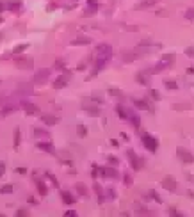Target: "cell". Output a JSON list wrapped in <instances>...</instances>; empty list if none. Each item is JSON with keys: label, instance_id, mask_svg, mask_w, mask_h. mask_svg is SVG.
Wrapping results in <instances>:
<instances>
[{"label": "cell", "instance_id": "obj_1", "mask_svg": "<svg viewBox=\"0 0 194 217\" xmlns=\"http://www.w3.org/2000/svg\"><path fill=\"white\" fill-rule=\"evenodd\" d=\"M14 66H16L18 70H32L34 59L32 57H16V59H14Z\"/></svg>", "mask_w": 194, "mask_h": 217}, {"label": "cell", "instance_id": "obj_2", "mask_svg": "<svg viewBox=\"0 0 194 217\" xmlns=\"http://www.w3.org/2000/svg\"><path fill=\"white\" fill-rule=\"evenodd\" d=\"M143 144H144V148H146L148 151H153V153H155L157 148H159L157 139L153 137V135H150V134H144L143 135Z\"/></svg>", "mask_w": 194, "mask_h": 217}, {"label": "cell", "instance_id": "obj_3", "mask_svg": "<svg viewBox=\"0 0 194 217\" xmlns=\"http://www.w3.org/2000/svg\"><path fill=\"white\" fill-rule=\"evenodd\" d=\"M94 52H96V57H109V59L112 57V46L107 43H100L94 48Z\"/></svg>", "mask_w": 194, "mask_h": 217}, {"label": "cell", "instance_id": "obj_4", "mask_svg": "<svg viewBox=\"0 0 194 217\" xmlns=\"http://www.w3.org/2000/svg\"><path fill=\"white\" fill-rule=\"evenodd\" d=\"M36 146H38V150L45 151V153H48V155H55V146L52 144L50 141H39Z\"/></svg>", "mask_w": 194, "mask_h": 217}, {"label": "cell", "instance_id": "obj_5", "mask_svg": "<svg viewBox=\"0 0 194 217\" xmlns=\"http://www.w3.org/2000/svg\"><path fill=\"white\" fill-rule=\"evenodd\" d=\"M107 62H109V57H96L94 68H93V71H91V75H98V73L107 66Z\"/></svg>", "mask_w": 194, "mask_h": 217}, {"label": "cell", "instance_id": "obj_6", "mask_svg": "<svg viewBox=\"0 0 194 217\" xmlns=\"http://www.w3.org/2000/svg\"><path fill=\"white\" fill-rule=\"evenodd\" d=\"M48 78H50V70H48V68L39 70V71L34 75V84H45Z\"/></svg>", "mask_w": 194, "mask_h": 217}, {"label": "cell", "instance_id": "obj_7", "mask_svg": "<svg viewBox=\"0 0 194 217\" xmlns=\"http://www.w3.org/2000/svg\"><path fill=\"white\" fill-rule=\"evenodd\" d=\"M39 121L43 123V125H46V127H54V125L59 123V117L52 116V114H41V116H39Z\"/></svg>", "mask_w": 194, "mask_h": 217}, {"label": "cell", "instance_id": "obj_8", "mask_svg": "<svg viewBox=\"0 0 194 217\" xmlns=\"http://www.w3.org/2000/svg\"><path fill=\"white\" fill-rule=\"evenodd\" d=\"M176 153H178V158H180L182 162H185V164H192V162H194V155H191L187 150H183V148H178Z\"/></svg>", "mask_w": 194, "mask_h": 217}, {"label": "cell", "instance_id": "obj_9", "mask_svg": "<svg viewBox=\"0 0 194 217\" xmlns=\"http://www.w3.org/2000/svg\"><path fill=\"white\" fill-rule=\"evenodd\" d=\"M127 157H128V160H130V164H132V167H134V169H135V171H139V169H141V160L137 158L135 151L128 150V151H127Z\"/></svg>", "mask_w": 194, "mask_h": 217}, {"label": "cell", "instance_id": "obj_10", "mask_svg": "<svg viewBox=\"0 0 194 217\" xmlns=\"http://www.w3.org/2000/svg\"><path fill=\"white\" fill-rule=\"evenodd\" d=\"M68 80H70V78H68L66 75H61V77H57L55 80L52 82V85H54V89H62V87L68 85Z\"/></svg>", "mask_w": 194, "mask_h": 217}, {"label": "cell", "instance_id": "obj_11", "mask_svg": "<svg viewBox=\"0 0 194 217\" xmlns=\"http://www.w3.org/2000/svg\"><path fill=\"white\" fill-rule=\"evenodd\" d=\"M22 107H23V111H25L27 116H34V114H38V111H39L38 105H34V103H30V101H23Z\"/></svg>", "mask_w": 194, "mask_h": 217}, {"label": "cell", "instance_id": "obj_12", "mask_svg": "<svg viewBox=\"0 0 194 217\" xmlns=\"http://www.w3.org/2000/svg\"><path fill=\"white\" fill-rule=\"evenodd\" d=\"M162 187L166 190H176V182H175V178L173 176H166V178L162 180Z\"/></svg>", "mask_w": 194, "mask_h": 217}, {"label": "cell", "instance_id": "obj_13", "mask_svg": "<svg viewBox=\"0 0 194 217\" xmlns=\"http://www.w3.org/2000/svg\"><path fill=\"white\" fill-rule=\"evenodd\" d=\"M100 174L107 176V178H118V169L116 167H100Z\"/></svg>", "mask_w": 194, "mask_h": 217}, {"label": "cell", "instance_id": "obj_14", "mask_svg": "<svg viewBox=\"0 0 194 217\" xmlns=\"http://www.w3.org/2000/svg\"><path fill=\"white\" fill-rule=\"evenodd\" d=\"M61 198H62V201H64L66 205H73V203L77 201V198H75L70 190H61Z\"/></svg>", "mask_w": 194, "mask_h": 217}, {"label": "cell", "instance_id": "obj_15", "mask_svg": "<svg viewBox=\"0 0 194 217\" xmlns=\"http://www.w3.org/2000/svg\"><path fill=\"white\" fill-rule=\"evenodd\" d=\"M36 187H38V192L41 198H46V194H48V189H46V185H45L43 180H36Z\"/></svg>", "mask_w": 194, "mask_h": 217}, {"label": "cell", "instance_id": "obj_16", "mask_svg": "<svg viewBox=\"0 0 194 217\" xmlns=\"http://www.w3.org/2000/svg\"><path fill=\"white\" fill-rule=\"evenodd\" d=\"M16 109H18L16 105H4L0 109V116L6 117V116H9V114H13V112H16Z\"/></svg>", "mask_w": 194, "mask_h": 217}, {"label": "cell", "instance_id": "obj_17", "mask_svg": "<svg viewBox=\"0 0 194 217\" xmlns=\"http://www.w3.org/2000/svg\"><path fill=\"white\" fill-rule=\"evenodd\" d=\"M7 9L11 13H20L22 11V2H20V0H13V2L7 4Z\"/></svg>", "mask_w": 194, "mask_h": 217}, {"label": "cell", "instance_id": "obj_18", "mask_svg": "<svg viewBox=\"0 0 194 217\" xmlns=\"http://www.w3.org/2000/svg\"><path fill=\"white\" fill-rule=\"evenodd\" d=\"M128 121L132 123L135 128H139V125H141V119H139V116L134 111H128Z\"/></svg>", "mask_w": 194, "mask_h": 217}, {"label": "cell", "instance_id": "obj_19", "mask_svg": "<svg viewBox=\"0 0 194 217\" xmlns=\"http://www.w3.org/2000/svg\"><path fill=\"white\" fill-rule=\"evenodd\" d=\"M34 135L38 139H50V132H46L43 128H34Z\"/></svg>", "mask_w": 194, "mask_h": 217}, {"label": "cell", "instance_id": "obj_20", "mask_svg": "<svg viewBox=\"0 0 194 217\" xmlns=\"http://www.w3.org/2000/svg\"><path fill=\"white\" fill-rule=\"evenodd\" d=\"M167 66H169V64H167V62L160 61V62H159V64H155V66L151 68V70H150V71H148V73H151V75H153V73H160L162 70H166Z\"/></svg>", "mask_w": 194, "mask_h": 217}, {"label": "cell", "instance_id": "obj_21", "mask_svg": "<svg viewBox=\"0 0 194 217\" xmlns=\"http://www.w3.org/2000/svg\"><path fill=\"white\" fill-rule=\"evenodd\" d=\"M89 43H91V38H86V36H84V38H77V39H73V41H71V45H73V46L89 45Z\"/></svg>", "mask_w": 194, "mask_h": 217}, {"label": "cell", "instance_id": "obj_22", "mask_svg": "<svg viewBox=\"0 0 194 217\" xmlns=\"http://www.w3.org/2000/svg\"><path fill=\"white\" fill-rule=\"evenodd\" d=\"M157 2H160V0H143V2H139L137 4V7L139 9H148V7L155 6Z\"/></svg>", "mask_w": 194, "mask_h": 217}, {"label": "cell", "instance_id": "obj_23", "mask_svg": "<svg viewBox=\"0 0 194 217\" xmlns=\"http://www.w3.org/2000/svg\"><path fill=\"white\" fill-rule=\"evenodd\" d=\"M27 48H29V43H23V45L14 46L11 54H13V55H20V54H23V52H27Z\"/></svg>", "mask_w": 194, "mask_h": 217}, {"label": "cell", "instance_id": "obj_24", "mask_svg": "<svg viewBox=\"0 0 194 217\" xmlns=\"http://www.w3.org/2000/svg\"><path fill=\"white\" fill-rule=\"evenodd\" d=\"M20 144H22V130H20V128H14V141H13V146L18 148Z\"/></svg>", "mask_w": 194, "mask_h": 217}, {"label": "cell", "instance_id": "obj_25", "mask_svg": "<svg viewBox=\"0 0 194 217\" xmlns=\"http://www.w3.org/2000/svg\"><path fill=\"white\" fill-rule=\"evenodd\" d=\"M94 192H96V199H98V203H103V199H105V196H103V189H102L98 183H94Z\"/></svg>", "mask_w": 194, "mask_h": 217}, {"label": "cell", "instance_id": "obj_26", "mask_svg": "<svg viewBox=\"0 0 194 217\" xmlns=\"http://www.w3.org/2000/svg\"><path fill=\"white\" fill-rule=\"evenodd\" d=\"M134 105L137 107V109H143V111H150V112H153L151 111V107L146 103V101H143V100H134Z\"/></svg>", "mask_w": 194, "mask_h": 217}, {"label": "cell", "instance_id": "obj_27", "mask_svg": "<svg viewBox=\"0 0 194 217\" xmlns=\"http://www.w3.org/2000/svg\"><path fill=\"white\" fill-rule=\"evenodd\" d=\"M86 112H87L89 116H93V117H98L102 114V111L98 109V107H86Z\"/></svg>", "mask_w": 194, "mask_h": 217}, {"label": "cell", "instance_id": "obj_28", "mask_svg": "<svg viewBox=\"0 0 194 217\" xmlns=\"http://www.w3.org/2000/svg\"><path fill=\"white\" fill-rule=\"evenodd\" d=\"M116 112H118V116L121 117V119H128V111L123 105H118L116 107Z\"/></svg>", "mask_w": 194, "mask_h": 217}, {"label": "cell", "instance_id": "obj_29", "mask_svg": "<svg viewBox=\"0 0 194 217\" xmlns=\"http://www.w3.org/2000/svg\"><path fill=\"white\" fill-rule=\"evenodd\" d=\"M75 189H77V192L80 196H84V198H87L89 196V192H87V187H86V185H82V183H77V187H75Z\"/></svg>", "mask_w": 194, "mask_h": 217}, {"label": "cell", "instance_id": "obj_30", "mask_svg": "<svg viewBox=\"0 0 194 217\" xmlns=\"http://www.w3.org/2000/svg\"><path fill=\"white\" fill-rule=\"evenodd\" d=\"M13 190H14V187L11 183H6L0 187V194H13Z\"/></svg>", "mask_w": 194, "mask_h": 217}, {"label": "cell", "instance_id": "obj_31", "mask_svg": "<svg viewBox=\"0 0 194 217\" xmlns=\"http://www.w3.org/2000/svg\"><path fill=\"white\" fill-rule=\"evenodd\" d=\"M137 82L141 84V85H148V84H150L148 75H146V73H139V75H137Z\"/></svg>", "mask_w": 194, "mask_h": 217}, {"label": "cell", "instance_id": "obj_32", "mask_svg": "<svg viewBox=\"0 0 194 217\" xmlns=\"http://www.w3.org/2000/svg\"><path fill=\"white\" fill-rule=\"evenodd\" d=\"M77 134H78V137H86L87 135V128L84 127V125H77Z\"/></svg>", "mask_w": 194, "mask_h": 217}, {"label": "cell", "instance_id": "obj_33", "mask_svg": "<svg viewBox=\"0 0 194 217\" xmlns=\"http://www.w3.org/2000/svg\"><path fill=\"white\" fill-rule=\"evenodd\" d=\"M162 61L167 62V64H171L175 61V54H166V55H162Z\"/></svg>", "mask_w": 194, "mask_h": 217}, {"label": "cell", "instance_id": "obj_34", "mask_svg": "<svg viewBox=\"0 0 194 217\" xmlns=\"http://www.w3.org/2000/svg\"><path fill=\"white\" fill-rule=\"evenodd\" d=\"M135 59V55H132V52H125L123 54V61L125 62H130V61H134Z\"/></svg>", "mask_w": 194, "mask_h": 217}, {"label": "cell", "instance_id": "obj_35", "mask_svg": "<svg viewBox=\"0 0 194 217\" xmlns=\"http://www.w3.org/2000/svg\"><path fill=\"white\" fill-rule=\"evenodd\" d=\"M96 11H98V6H89V9L84 13V16H91V14H94Z\"/></svg>", "mask_w": 194, "mask_h": 217}, {"label": "cell", "instance_id": "obj_36", "mask_svg": "<svg viewBox=\"0 0 194 217\" xmlns=\"http://www.w3.org/2000/svg\"><path fill=\"white\" fill-rule=\"evenodd\" d=\"M164 85H166L167 89H176V87H178L175 80H166V82H164Z\"/></svg>", "mask_w": 194, "mask_h": 217}, {"label": "cell", "instance_id": "obj_37", "mask_svg": "<svg viewBox=\"0 0 194 217\" xmlns=\"http://www.w3.org/2000/svg\"><path fill=\"white\" fill-rule=\"evenodd\" d=\"M109 95H112V96H116V98H123V93L119 89H109Z\"/></svg>", "mask_w": 194, "mask_h": 217}, {"label": "cell", "instance_id": "obj_38", "mask_svg": "<svg viewBox=\"0 0 194 217\" xmlns=\"http://www.w3.org/2000/svg\"><path fill=\"white\" fill-rule=\"evenodd\" d=\"M46 178L50 180L52 183H54V187H59V182H57V178L54 176V174H52V173H46Z\"/></svg>", "mask_w": 194, "mask_h": 217}, {"label": "cell", "instance_id": "obj_39", "mask_svg": "<svg viewBox=\"0 0 194 217\" xmlns=\"http://www.w3.org/2000/svg\"><path fill=\"white\" fill-rule=\"evenodd\" d=\"M16 215L18 217H27L29 215V210H27V208H18V210H16Z\"/></svg>", "mask_w": 194, "mask_h": 217}, {"label": "cell", "instance_id": "obj_40", "mask_svg": "<svg viewBox=\"0 0 194 217\" xmlns=\"http://www.w3.org/2000/svg\"><path fill=\"white\" fill-rule=\"evenodd\" d=\"M150 96L153 98V100H160V93H159V91H155V89L150 91Z\"/></svg>", "mask_w": 194, "mask_h": 217}, {"label": "cell", "instance_id": "obj_41", "mask_svg": "<svg viewBox=\"0 0 194 217\" xmlns=\"http://www.w3.org/2000/svg\"><path fill=\"white\" fill-rule=\"evenodd\" d=\"M54 68H55V70H64V62H62V61H55V62H54Z\"/></svg>", "mask_w": 194, "mask_h": 217}, {"label": "cell", "instance_id": "obj_42", "mask_svg": "<svg viewBox=\"0 0 194 217\" xmlns=\"http://www.w3.org/2000/svg\"><path fill=\"white\" fill-rule=\"evenodd\" d=\"M107 198H109V199H114V198H116V190L109 189V190H107Z\"/></svg>", "mask_w": 194, "mask_h": 217}, {"label": "cell", "instance_id": "obj_43", "mask_svg": "<svg viewBox=\"0 0 194 217\" xmlns=\"http://www.w3.org/2000/svg\"><path fill=\"white\" fill-rule=\"evenodd\" d=\"M150 196H151V198H153V199H155L157 201V203H160V196H159V194H157V192H155V190H151V192H150Z\"/></svg>", "mask_w": 194, "mask_h": 217}, {"label": "cell", "instance_id": "obj_44", "mask_svg": "<svg viewBox=\"0 0 194 217\" xmlns=\"http://www.w3.org/2000/svg\"><path fill=\"white\" fill-rule=\"evenodd\" d=\"M185 18H187V20H194V9H189V11L185 13Z\"/></svg>", "mask_w": 194, "mask_h": 217}, {"label": "cell", "instance_id": "obj_45", "mask_svg": "<svg viewBox=\"0 0 194 217\" xmlns=\"http://www.w3.org/2000/svg\"><path fill=\"white\" fill-rule=\"evenodd\" d=\"M4 173H6V162H0V178L4 176Z\"/></svg>", "mask_w": 194, "mask_h": 217}, {"label": "cell", "instance_id": "obj_46", "mask_svg": "<svg viewBox=\"0 0 194 217\" xmlns=\"http://www.w3.org/2000/svg\"><path fill=\"white\" fill-rule=\"evenodd\" d=\"M123 180H125V182H123L125 185H132V178H130L128 174H125V178H123Z\"/></svg>", "mask_w": 194, "mask_h": 217}, {"label": "cell", "instance_id": "obj_47", "mask_svg": "<svg viewBox=\"0 0 194 217\" xmlns=\"http://www.w3.org/2000/svg\"><path fill=\"white\" fill-rule=\"evenodd\" d=\"M16 173H20V174H27V167H16Z\"/></svg>", "mask_w": 194, "mask_h": 217}, {"label": "cell", "instance_id": "obj_48", "mask_svg": "<svg viewBox=\"0 0 194 217\" xmlns=\"http://www.w3.org/2000/svg\"><path fill=\"white\" fill-rule=\"evenodd\" d=\"M185 54H187L189 57H194V48H192V46H191V48H187V50H185Z\"/></svg>", "mask_w": 194, "mask_h": 217}, {"label": "cell", "instance_id": "obj_49", "mask_svg": "<svg viewBox=\"0 0 194 217\" xmlns=\"http://www.w3.org/2000/svg\"><path fill=\"white\" fill-rule=\"evenodd\" d=\"M6 7H7V4H6V2H2V0H0V13H4V11H6Z\"/></svg>", "mask_w": 194, "mask_h": 217}, {"label": "cell", "instance_id": "obj_50", "mask_svg": "<svg viewBox=\"0 0 194 217\" xmlns=\"http://www.w3.org/2000/svg\"><path fill=\"white\" fill-rule=\"evenodd\" d=\"M64 215H66V217H75L77 214H75L73 210H68V212H64Z\"/></svg>", "mask_w": 194, "mask_h": 217}, {"label": "cell", "instance_id": "obj_51", "mask_svg": "<svg viewBox=\"0 0 194 217\" xmlns=\"http://www.w3.org/2000/svg\"><path fill=\"white\" fill-rule=\"evenodd\" d=\"M29 203H30V205H38V199L32 198V196H29Z\"/></svg>", "mask_w": 194, "mask_h": 217}, {"label": "cell", "instance_id": "obj_52", "mask_svg": "<svg viewBox=\"0 0 194 217\" xmlns=\"http://www.w3.org/2000/svg\"><path fill=\"white\" fill-rule=\"evenodd\" d=\"M109 162L114 164V166H118V158H116V157H109Z\"/></svg>", "mask_w": 194, "mask_h": 217}, {"label": "cell", "instance_id": "obj_53", "mask_svg": "<svg viewBox=\"0 0 194 217\" xmlns=\"http://www.w3.org/2000/svg\"><path fill=\"white\" fill-rule=\"evenodd\" d=\"M87 6H98V0H87Z\"/></svg>", "mask_w": 194, "mask_h": 217}, {"label": "cell", "instance_id": "obj_54", "mask_svg": "<svg viewBox=\"0 0 194 217\" xmlns=\"http://www.w3.org/2000/svg\"><path fill=\"white\" fill-rule=\"evenodd\" d=\"M84 68H86V64H82V62H80V64H78V68H77V70H78V71H82Z\"/></svg>", "mask_w": 194, "mask_h": 217}, {"label": "cell", "instance_id": "obj_55", "mask_svg": "<svg viewBox=\"0 0 194 217\" xmlns=\"http://www.w3.org/2000/svg\"><path fill=\"white\" fill-rule=\"evenodd\" d=\"M2 101H4V96H0V103H2Z\"/></svg>", "mask_w": 194, "mask_h": 217}, {"label": "cell", "instance_id": "obj_56", "mask_svg": "<svg viewBox=\"0 0 194 217\" xmlns=\"http://www.w3.org/2000/svg\"><path fill=\"white\" fill-rule=\"evenodd\" d=\"M2 22H4V20H2V16H0V23H2Z\"/></svg>", "mask_w": 194, "mask_h": 217}, {"label": "cell", "instance_id": "obj_57", "mask_svg": "<svg viewBox=\"0 0 194 217\" xmlns=\"http://www.w3.org/2000/svg\"><path fill=\"white\" fill-rule=\"evenodd\" d=\"M0 39H2V34H0Z\"/></svg>", "mask_w": 194, "mask_h": 217}]
</instances>
